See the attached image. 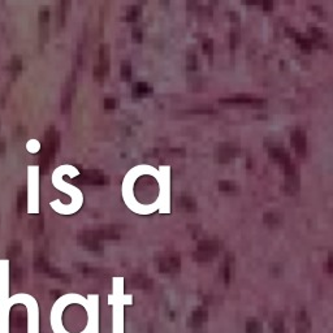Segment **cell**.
Here are the masks:
<instances>
[{"instance_id": "1", "label": "cell", "mask_w": 333, "mask_h": 333, "mask_svg": "<svg viewBox=\"0 0 333 333\" xmlns=\"http://www.w3.org/2000/svg\"><path fill=\"white\" fill-rule=\"evenodd\" d=\"M9 260L0 259V333H9Z\"/></svg>"}, {"instance_id": "2", "label": "cell", "mask_w": 333, "mask_h": 333, "mask_svg": "<svg viewBox=\"0 0 333 333\" xmlns=\"http://www.w3.org/2000/svg\"><path fill=\"white\" fill-rule=\"evenodd\" d=\"M9 305H24L28 315L26 333H39V306L34 297L26 293H17L9 297Z\"/></svg>"}, {"instance_id": "3", "label": "cell", "mask_w": 333, "mask_h": 333, "mask_svg": "<svg viewBox=\"0 0 333 333\" xmlns=\"http://www.w3.org/2000/svg\"><path fill=\"white\" fill-rule=\"evenodd\" d=\"M26 211L28 214H39V165L28 167V184H26Z\"/></svg>"}, {"instance_id": "4", "label": "cell", "mask_w": 333, "mask_h": 333, "mask_svg": "<svg viewBox=\"0 0 333 333\" xmlns=\"http://www.w3.org/2000/svg\"><path fill=\"white\" fill-rule=\"evenodd\" d=\"M111 53H109V46L108 45H100L99 47V60L98 65H95L94 69H93V77L95 81L98 82H103V81L107 78V76L109 74V68H111Z\"/></svg>"}, {"instance_id": "5", "label": "cell", "mask_w": 333, "mask_h": 333, "mask_svg": "<svg viewBox=\"0 0 333 333\" xmlns=\"http://www.w3.org/2000/svg\"><path fill=\"white\" fill-rule=\"evenodd\" d=\"M219 103L223 105H241V107H250V108H264L267 105L266 99L253 98L249 95H236L229 98L219 99Z\"/></svg>"}, {"instance_id": "6", "label": "cell", "mask_w": 333, "mask_h": 333, "mask_svg": "<svg viewBox=\"0 0 333 333\" xmlns=\"http://www.w3.org/2000/svg\"><path fill=\"white\" fill-rule=\"evenodd\" d=\"M239 148L233 143H220L215 148V160L220 164H228L238 155Z\"/></svg>"}, {"instance_id": "7", "label": "cell", "mask_w": 333, "mask_h": 333, "mask_svg": "<svg viewBox=\"0 0 333 333\" xmlns=\"http://www.w3.org/2000/svg\"><path fill=\"white\" fill-rule=\"evenodd\" d=\"M76 179L80 184H86V185L94 186H103L109 183V179L105 175H103L99 171H86L82 175L76 176Z\"/></svg>"}, {"instance_id": "8", "label": "cell", "mask_w": 333, "mask_h": 333, "mask_svg": "<svg viewBox=\"0 0 333 333\" xmlns=\"http://www.w3.org/2000/svg\"><path fill=\"white\" fill-rule=\"evenodd\" d=\"M290 143L299 158H305L306 152H307V138H306L305 130L299 129V128L295 129L290 136Z\"/></svg>"}, {"instance_id": "9", "label": "cell", "mask_w": 333, "mask_h": 333, "mask_svg": "<svg viewBox=\"0 0 333 333\" xmlns=\"http://www.w3.org/2000/svg\"><path fill=\"white\" fill-rule=\"evenodd\" d=\"M219 251V243L216 241H202L196 247V259L210 260Z\"/></svg>"}, {"instance_id": "10", "label": "cell", "mask_w": 333, "mask_h": 333, "mask_svg": "<svg viewBox=\"0 0 333 333\" xmlns=\"http://www.w3.org/2000/svg\"><path fill=\"white\" fill-rule=\"evenodd\" d=\"M268 155H270V158L272 159V160L276 161L277 164H280L283 168H285V167H287V165H290L291 163H293L289 152H287L285 148L279 147V146L271 147L270 150H268Z\"/></svg>"}, {"instance_id": "11", "label": "cell", "mask_w": 333, "mask_h": 333, "mask_svg": "<svg viewBox=\"0 0 333 333\" xmlns=\"http://www.w3.org/2000/svg\"><path fill=\"white\" fill-rule=\"evenodd\" d=\"M180 267V258L179 255H169L160 260V271L161 272H172V271H177Z\"/></svg>"}, {"instance_id": "12", "label": "cell", "mask_w": 333, "mask_h": 333, "mask_svg": "<svg viewBox=\"0 0 333 333\" xmlns=\"http://www.w3.org/2000/svg\"><path fill=\"white\" fill-rule=\"evenodd\" d=\"M151 92L150 86L146 82H136L133 85V88H132V94H133V98H144V96H147L148 93Z\"/></svg>"}, {"instance_id": "13", "label": "cell", "mask_w": 333, "mask_h": 333, "mask_svg": "<svg viewBox=\"0 0 333 333\" xmlns=\"http://www.w3.org/2000/svg\"><path fill=\"white\" fill-rule=\"evenodd\" d=\"M179 204L186 212H195L196 211V202L193 196H181Z\"/></svg>"}, {"instance_id": "14", "label": "cell", "mask_w": 333, "mask_h": 333, "mask_svg": "<svg viewBox=\"0 0 333 333\" xmlns=\"http://www.w3.org/2000/svg\"><path fill=\"white\" fill-rule=\"evenodd\" d=\"M120 77L125 82H129L132 78V64L128 60H124L120 67Z\"/></svg>"}, {"instance_id": "15", "label": "cell", "mask_w": 333, "mask_h": 333, "mask_svg": "<svg viewBox=\"0 0 333 333\" xmlns=\"http://www.w3.org/2000/svg\"><path fill=\"white\" fill-rule=\"evenodd\" d=\"M141 13H142V9H141L140 5H132L129 7V9L127 11V14H125V20L128 22H136L140 18Z\"/></svg>"}, {"instance_id": "16", "label": "cell", "mask_w": 333, "mask_h": 333, "mask_svg": "<svg viewBox=\"0 0 333 333\" xmlns=\"http://www.w3.org/2000/svg\"><path fill=\"white\" fill-rule=\"evenodd\" d=\"M186 69L191 73L198 70V57L194 52H189L186 56Z\"/></svg>"}, {"instance_id": "17", "label": "cell", "mask_w": 333, "mask_h": 333, "mask_svg": "<svg viewBox=\"0 0 333 333\" xmlns=\"http://www.w3.org/2000/svg\"><path fill=\"white\" fill-rule=\"evenodd\" d=\"M218 188L220 191H224V193H233L237 190V185H236L233 181H228V180H225V181H220L218 184Z\"/></svg>"}, {"instance_id": "18", "label": "cell", "mask_w": 333, "mask_h": 333, "mask_svg": "<svg viewBox=\"0 0 333 333\" xmlns=\"http://www.w3.org/2000/svg\"><path fill=\"white\" fill-rule=\"evenodd\" d=\"M263 219L264 223L270 225V227H274V225H277L281 223V216L275 214V212H267V214H264Z\"/></svg>"}, {"instance_id": "19", "label": "cell", "mask_w": 333, "mask_h": 333, "mask_svg": "<svg viewBox=\"0 0 333 333\" xmlns=\"http://www.w3.org/2000/svg\"><path fill=\"white\" fill-rule=\"evenodd\" d=\"M239 43V32L238 29L233 28L231 32V37H229V47H231L232 51H235L237 48Z\"/></svg>"}, {"instance_id": "20", "label": "cell", "mask_w": 333, "mask_h": 333, "mask_svg": "<svg viewBox=\"0 0 333 333\" xmlns=\"http://www.w3.org/2000/svg\"><path fill=\"white\" fill-rule=\"evenodd\" d=\"M202 49H203L204 55L210 57V60H212V55H214V41L212 39H204L203 43H202Z\"/></svg>"}, {"instance_id": "21", "label": "cell", "mask_w": 333, "mask_h": 333, "mask_svg": "<svg viewBox=\"0 0 333 333\" xmlns=\"http://www.w3.org/2000/svg\"><path fill=\"white\" fill-rule=\"evenodd\" d=\"M26 150H28L30 154H37V152L41 150V143H39L37 140L28 141V143H26Z\"/></svg>"}, {"instance_id": "22", "label": "cell", "mask_w": 333, "mask_h": 333, "mask_svg": "<svg viewBox=\"0 0 333 333\" xmlns=\"http://www.w3.org/2000/svg\"><path fill=\"white\" fill-rule=\"evenodd\" d=\"M132 39L134 43H142L143 41V32L140 28H134L132 32Z\"/></svg>"}, {"instance_id": "23", "label": "cell", "mask_w": 333, "mask_h": 333, "mask_svg": "<svg viewBox=\"0 0 333 333\" xmlns=\"http://www.w3.org/2000/svg\"><path fill=\"white\" fill-rule=\"evenodd\" d=\"M103 105H104L105 109H115L117 107V100L113 98H107L104 99Z\"/></svg>"}, {"instance_id": "24", "label": "cell", "mask_w": 333, "mask_h": 333, "mask_svg": "<svg viewBox=\"0 0 333 333\" xmlns=\"http://www.w3.org/2000/svg\"><path fill=\"white\" fill-rule=\"evenodd\" d=\"M262 5H263V9L266 12L272 11V8H274V3H272V1H266V3H263Z\"/></svg>"}]
</instances>
